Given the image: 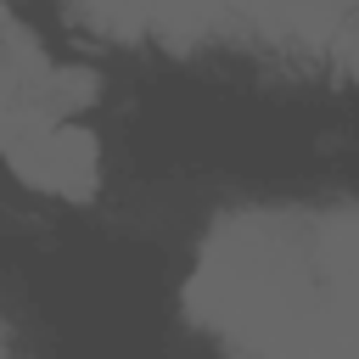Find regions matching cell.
I'll return each instance as SVG.
<instances>
[{
  "mask_svg": "<svg viewBox=\"0 0 359 359\" xmlns=\"http://www.w3.org/2000/svg\"><path fill=\"white\" fill-rule=\"evenodd\" d=\"M185 314L236 359H359V208L219 219Z\"/></svg>",
  "mask_w": 359,
  "mask_h": 359,
  "instance_id": "6da1fadb",
  "label": "cell"
},
{
  "mask_svg": "<svg viewBox=\"0 0 359 359\" xmlns=\"http://www.w3.org/2000/svg\"><path fill=\"white\" fill-rule=\"evenodd\" d=\"M6 163L28 185L56 191V196H90L95 191V140L73 123H50V129L6 146Z\"/></svg>",
  "mask_w": 359,
  "mask_h": 359,
  "instance_id": "7a4b0ae2",
  "label": "cell"
},
{
  "mask_svg": "<svg viewBox=\"0 0 359 359\" xmlns=\"http://www.w3.org/2000/svg\"><path fill=\"white\" fill-rule=\"evenodd\" d=\"M0 348H6V342H0Z\"/></svg>",
  "mask_w": 359,
  "mask_h": 359,
  "instance_id": "3957f363",
  "label": "cell"
}]
</instances>
